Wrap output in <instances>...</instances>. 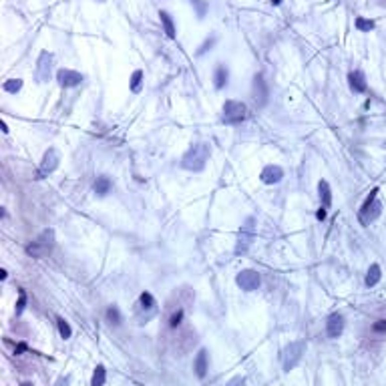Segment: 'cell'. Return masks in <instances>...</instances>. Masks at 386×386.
I'll list each match as a JSON object with an SVG mask.
<instances>
[{"label": "cell", "mask_w": 386, "mask_h": 386, "mask_svg": "<svg viewBox=\"0 0 386 386\" xmlns=\"http://www.w3.org/2000/svg\"><path fill=\"white\" fill-rule=\"evenodd\" d=\"M55 248V231L53 229H44L38 233V237L26 246V254L32 258H44L53 252Z\"/></svg>", "instance_id": "2"}, {"label": "cell", "mask_w": 386, "mask_h": 386, "mask_svg": "<svg viewBox=\"0 0 386 386\" xmlns=\"http://www.w3.org/2000/svg\"><path fill=\"white\" fill-rule=\"evenodd\" d=\"M380 213H382V203L378 201V187H374L370 191V195L366 197V201L362 203V207H360V213H358L360 223L370 225L374 219L380 217Z\"/></svg>", "instance_id": "3"}, {"label": "cell", "mask_w": 386, "mask_h": 386, "mask_svg": "<svg viewBox=\"0 0 386 386\" xmlns=\"http://www.w3.org/2000/svg\"><path fill=\"white\" fill-rule=\"evenodd\" d=\"M348 81H350V87L354 93H366V81H364V75L360 71H354L348 75Z\"/></svg>", "instance_id": "16"}, {"label": "cell", "mask_w": 386, "mask_h": 386, "mask_svg": "<svg viewBox=\"0 0 386 386\" xmlns=\"http://www.w3.org/2000/svg\"><path fill=\"white\" fill-rule=\"evenodd\" d=\"M135 314H137V322H139V324H147V322L157 314V302H155V298H153L149 292H143V294L139 296Z\"/></svg>", "instance_id": "5"}, {"label": "cell", "mask_w": 386, "mask_h": 386, "mask_svg": "<svg viewBox=\"0 0 386 386\" xmlns=\"http://www.w3.org/2000/svg\"><path fill=\"white\" fill-rule=\"evenodd\" d=\"M207 368H209V362H207V350H199V352H197V356H195V362H193V370H195V376H197V378H205Z\"/></svg>", "instance_id": "15"}, {"label": "cell", "mask_w": 386, "mask_h": 386, "mask_svg": "<svg viewBox=\"0 0 386 386\" xmlns=\"http://www.w3.org/2000/svg\"><path fill=\"white\" fill-rule=\"evenodd\" d=\"M57 326H59V334H61V338H65V340H69V338H71V334H73V330H71L69 322H67L65 318H59V320H57Z\"/></svg>", "instance_id": "24"}, {"label": "cell", "mask_w": 386, "mask_h": 386, "mask_svg": "<svg viewBox=\"0 0 386 386\" xmlns=\"http://www.w3.org/2000/svg\"><path fill=\"white\" fill-rule=\"evenodd\" d=\"M111 187H113V183H111V179L109 177H96V181H95V193L96 195H107V193L111 191Z\"/></svg>", "instance_id": "18"}, {"label": "cell", "mask_w": 386, "mask_h": 386, "mask_svg": "<svg viewBox=\"0 0 386 386\" xmlns=\"http://www.w3.org/2000/svg\"><path fill=\"white\" fill-rule=\"evenodd\" d=\"M356 28H358L360 32H370V30L374 28V20H368V18L358 16V18H356Z\"/></svg>", "instance_id": "27"}, {"label": "cell", "mask_w": 386, "mask_h": 386, "mask_svg": "<svg viewBox=\"0 0 386 386\" xmlns=\"http://www.w3.org/2000/svg\"><path fill=\"white\" fill-rule=\"evenodd\" d=\"M304 352H306V342H302V340H298V342H290V346H286L284 356H282L284 370H286V372L294 370V368L300 364Z\"/></svg>", "instance_id": "6"}, {"label": "cell", "mask_w": 386, "mask_h": 386, "mask_svg": "<svg viewBox=\"0 0 386 386\" xmlns=\"http://www.w3.org/2000/svg\"><path fill=\"white\" fill-rule=\"evenodd\" d=\"M96 2H105V0H96Z\"/></svg>", "instance_id": "37"}, {"label": "cell", "mask_w": 386, "mask_h": 386, "mask_svg": "<svg viewBox=\"0 0 386 386\" xmlns=\"http://www.w3.org/2000/svg\"><path fill=\"white\" fill-rule=\"evenodd\" d=\"M57 81H59V85H61V87L69 89V87H77V85H81V83L85 81V77H83L81 73H77V71H71V69H61V71L57 73Z\"/></svg>", "instance_id": "12"}, {"label": "cell", "mask_w": 386, "mask_h": 386, "mask_svg": "<svg viewBox=\"0 0 386 386\" xmlns=\"http://www.w3.org/2000/svg\"><path fill=\"white\" fill-rule=\"evenodd\" d=\"M252 96L258 107H266L268 105V96H270V91H268V83L264 81V75L258 73L254 77V85H252Z\"/></svg>", "instance_id": "10"}, {"label": "cell", "mask_w": 386, "mask_h": 386, "mask_svg": "<svg viewBox=\"0 0 386 386\" xmlns=\"http://www.w3.org/2000/svg\"><path fill=\"white\" fill-rule=\"evenodd\" d=\"M24 308H26V292L24 290H18V302H16V316H20L22 312H24Z\"/></svg>", "instance_id": "29"}, {"label": "cell", "mask_w": 386, "mask_h": 386, "mask_svg": "<svg viewBox=\"0 0 386 386\" xmlns=\"http://www.w3.org/2000/svg\"><path fill=\"white\" fill-rule=\"evenodd\" d=\"M254 239H256V219L254 217H248L244 221V225H241V229H239V235H237L235 256H244L252 248Z\"/></svg>", "instance_id": "4"}, {"label": "cell", "mask_w": 386, "mask_h": 386, "mask_svg": "<svg viewBox=\"0 0 386 386\" xmlns=\"http://www.w3.org/2000/svg\"><path fill=\"white\" fill-rule=\"evenodd\" d=\"M107 320H109L111 324H115V326L121 324V312H119L117 306H109V310H107Z\"/></svg>", "instance_id": "28"}, {"label": "cell", "mask_w": 386, "mask_h": 386, "mask_svg": "<svg viewBox=\"0 0 386 386\" xmlns=\"http://www.w3.org/2000/svg\"><path fill=\"white\" fill-rule=\"evenodd\" d=\"M248 384V380L244 378V376H235V378H231L225 386H246Z\"/></svg>", "instance_id": "30"}, {"label": "cell", "mask_w": 386, "mask_h": 386, "mask_svg": "<svg viewBox=\"0 0 386 386\" xmlns=\"http://www.w3.org/2000/svg\"><path fill=\"white\" fill-rule=\"evenodd\" d=\"M213 42H215V38H209V40H205V42H203V46H201L199 51H197V55H203L205 51H209V48L213 46Z\"/></svg>", "instance_id": "32"}, {"label": "cell", "mask_w": 386, "mask_h": 386, "mask_svg": "<svg viewBox=\"0 0 386 386\" xmlns=\"http://www.w3.org/2000/svg\"><path fill=\"white\" fill-rule=\"evenodd\" d=\"M20 386H32V382H22Z\"/></svg>", "instance_id": "36"}, {"label": "cell", "mask_w": 386, "mask_h": 386, "mask_svg": "<svg viewBox=\"0 0 386 386\" xmlns=\"http://www.w3.org/2000/svg\"><path fill=\"white\" fill-rule=\"evenodd\" d=\"M59 163H61L59 151H57V149H48V151L44 153L42 161H40V167H38L36 177H38V179H42V177H46L48 173H53V171L59 167Z\"/></svg>", "instance_id": "11"}, {"label": "cell", "mask_w": 386, "mask_h": 386, "mask_svg": "<svg viewBox=\"0 0 386 386\" xmlns=\"http://www.w3.org/2000/svg\"><path fill=\"white\" fill-rule=\"evenodd\" d=\"M344 332V316L342 314H332L326 322V334L328 338H340Z\"/></svg>", "instance_id": "13"}, {"label": "cell", "mask_w": 386, "mask_h": 386, "mask_svg": "<svg viewBox=\"0 0 386 386\" xmlns=\"http://www.w3.org/2000/svg\"><path fill=\"white\" fill-rule=\"evenodd\" d=\"M316 217L324 221V219H326V209H324V207H320V209H318V213H316Z\"/></svg>", "instance_id": "34"}, {"label": "cell", "mask_w": 386, "mask_h": 386, "mask_svg": "<svg viewBox=\"0 0 386 386\" xmlns=\"http://www.w3.org/2000/svg\"><path fill=\"white\" fill-rule=\"evenodd\" d=\"M183 316H185V310L183 308H177L171 316H169V328H177V326H181V322H183Z\"/></svg>", "instance_id": "23"}, {"label": "cell", "mask_w": 386, "mask_h": 386, "mask_svg": "<svg viewBox=\"0 0 386 386\" xmlns=\"http://www.w3.org/2000/svg\"><path fill=\"white\" fill-rule=\"evenodd\" d=\"M235 284L244 290V292H254V290L260 288L262 284V278L256 270H241L237 276H235Z\"/></svg>", "instance_id": "8"}, {"label": "cell", "mask_w": 386, "mask_h": 386, "mask_svg": "<svg viewBox=\"0 0 386 386\" xmlns=\"http://www.w3.org/2000/svg\"><path fill=\"white\" fill-rule=\"evenodd\" d=\"M282 177H284V169H282L280 165H268V167H264V171H262V175H260V179H262L266 185L280 183Z\"/></svg>", "instance_id": "14"}, {"label": "cell", "mask_w": 386, "mask_h": 386, "mask_svg": "<svg viewBox=\"0 0 386 386\" xmlns=\"http://www.w3.org/2000/svg\"><path fill=\"white\" fill-rule=\"evenodd\" d=\"M280 2H282V0H272V4H276V6H278Z\"/></svg>", "instance_id": "35"}, {"label": "cell", "mask_w": 386, "mask_h": 386, "mask_svg": "<svg viewBox=\"0 0 386 386\" xmlns=\"http://www.w3.org/2000/svg\"><path fill=\"white\" fill-rule=\"evenodd\" d=\"M105 380H107V370H105V366H96L95 368V372H93V378H91V386H103L105 384Z\"/></svg>", "instance_id": "22"}, {"label": "cell", "mask_w": 386, "mask_h": 386, "mask_svg": "<svg viewBox=\"0 0 386 386\" xmlns=\"http://www.w3.org/2000/svg\"><path fill=\"white\" fill-rule=\"evenodd\" d=\"M141 83H143V71H135L133 75H131V91L133 93H139L141 91Z\"/></svg>", "instance_id": "25"}, {"label": "cell", "mask_w": 386, "mask_h": 386, "mask_svg": "<svg viewBox=\"0 0 386 386\" xmlns=\"http://www.w3.org/2000/svg\"><path fill=\"white\" fill-rule=\"evenodd\" d=\"M318 191H320V199H322V207L324 209H330V205H332V189H330V185H328V181H320L318 183Z\"/></svg>", "instance_id": "17"}, {"label": "cell", "mask_w": 386, "mask_h": 386, "mask_svg": "<svg viewBox=\"0 0 386 386\" xmlns=\"http://www.w3.org/2000/svg\"><path fill=\"white\" fill-rule=\"evenodd\" d=\"M2 89H4L6 93H18V91L22 89V81H20V79H8V81L2 85Z\"/></svg>", "instance_id": "26"}, {"label": "cell", "mask_w": 386, "mask_h": 386, "mask_svg": "<svg viewBox=\"0 0 386 386\" xmlns=\"http://www.w3.org/2000/svg\"><path fill=\"white\" fill-rule=\"evenodd\" d=\"M380 278H382V270H380V266L378 264H372L370 268H368V272H366V286H376L378 282H380Z\"/></svg>", "instance_id": "20"}, {"label": "cell", "mask_w": 386, "mask_h": 386, "mask_svg": "<svg viewBox=\"0 0 386 386\" xmlns=\"http://www.w3.org/2000/svg\"><path fill=\"white\" fill-rule=\"evenodd\" d=\"M159 20H161V24H163V30H165V34H167L169 38H175V24H173V20H171L169 12H165V10H159Z\"/></svg>", "instance_id": "19"}, {"label": "cell", "mask_w": 386, "mask_h": 386, "mask_svg": "<svg viewBox=\"0 0 386 386\" xmlns=\"http://www.w3.org/2000/svg\"><path fill=\"white\" fill-rule=\"evenodd\" d=\"M51 73H53V53L42 51L36 61V73H34L36 83H46L51 79Z\"/></svg>", "instance_id": "9"}, {"label": "cell", "mask_w": 386, "mask_h": 386, "mask_svg": "<svg viewBox=\"0 0 386 386\" xmlns=\"http://www.w3.org/2000/svg\"><path fill=\"white\" fill-rule=\"evenodd\" d=\"M209 155H211V149H209L207 143H193L191 147L185 151V155L181 159V165L187 171H203L207 161H209Z\"/></svg>", "instance_id": "1"}, {"label": "cell", "mask_w": 386, "mask_h": 386, "mask_svg": "<svg viewBox=\"0 0 386 386\" xmlns=\"http://www.w3.org/2000/svg\"><path fill=\"white\" fill-rule=\"evenodd\" d=\"M372 330H374L376 334L386 332V320H378V322H374V324H372Z\"/></svg>", "instance_id": "31"}, {"label": "cell", "mask_w": 386, "mask_h": 386, "mask_svg": "<svg viewBox=\"0 0 386 386\" xmlns=\"http://www.w3.org/2000/svg\"><path fill=\"white\" fill-rule=\"evenodd\" d=\"M69 382H71V376H61V378L55 382V386H69Z\"/></svg>", "instance_id": "33"}, {"label": "cell", "mask_w": 386, "mask_h": 386, "mask_svg": "<svg viewBox=\"0 0 386 386\" xmlns=\"http://www.w3.org/2000/svg\"><path fill=\"white\" fill-rule=\"evenodd\" d=\"M248 117V107L241 101H225L223 105V123L227 125H237L241 121H246Z\"/></svg>", "instance_id": "7"}, {"label": "cell", "mask_w": 386, "mask_h": 386, "mask_svg": "<svg viewBox=\"0 0 386 386\" xmlns=\"http://www.w3.org/2000/svg\"><path fill=\"white\" fill-rule=\"evenodd\" d=\"M227 69L223 65H217L215 67V75H213V81H215V89H223L227 85Z\"/></svg>", "instance_id": "21"}]
</instances>
